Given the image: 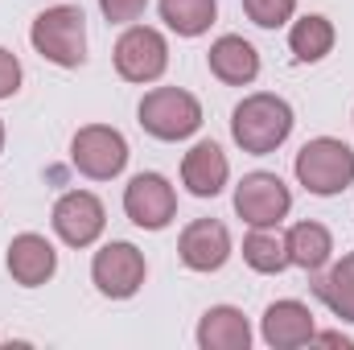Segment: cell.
<instances>
[{"mask_svg": "<svg viewBox=\"0 0 354 350\" xmlns=\"http://www.w3.org/2000/svg\"><path fill=\"white\" fill-rule=\"evenodd\" d=\"M198 347L202 350H248L252 347V326L243 309L235 305H210L198 322Z\"/></svg>", "mask_w": 354, "mask_h": 350, "instance_id": "16", "label": "cell"}, {"mask_svg": "<svg viewBox=\"0 0 354 350\" xmlns=\"http://www.w3.org/2000/svg\"><path fill=\"white\" fill-rule=\"evenodd\" d=\"M29 42L46 62H54L62 71L83 66L87 62V17H83V8L79 4H54V8L37 12L29 25Z\"/></svg>", "mask_w": 354, "mask_h": 350, "instance_id": "2", "label": "cell"}, {"mask_svg": "<svg viewBox=\"0 0 354 350\" xmlns=\"http://www.w3.org/2000/svg\"><path fill=\"white\" fill-rule=\"evenodd\" d=\"M50 223H54V235L66 248H91L103 235V227H107V210H103V202L91 190H66L54 202Z\"/></svg>", "mask_w": 354, "mask_h": 350, "instance_id": "10", "label": "cell"}, {"mask_svg": "<svg viewBox=\"0 0 354 350\" xmlns=\"http://www.w3.org/2000/svg\"><path fill=\"white\" fill-rule=\"evenodd\" d=\"M99 8H103V17L111 25H136L145 17L149 0H99Z\"/></svg>", "mask_w": 354, "mask_h": 350, "instance_id": "23", "label": "cell"}, {"mask_svg": "<svg viewBox=\"0 0 354 350\" xmlns=\"http://www.w3.org/2000/svg\"><path fill=\"white\" fill-rule=\"evenodd\" d=\"M292 174L317 198L346 194L354 185V149L338 136H313V140L301 145V153L292 161Z\"/></svg>", "mask_w": 354, "mask_h": 350, "instance_id": "3", "label": "cell"}, {"mask_svg": "<svg viewBox=\"0 0 354 350\" xmlns=\"http://www.w3.org/2000/svg\"><path fill=\"white\" fill-rule=\"evenodd\" d=\"M136 120L153 140L174 145V140H185V136H194L202 128V103L185 87H153L140 99Z\"/></svg>", "mask_w": 354, "mask_h": 350, "instance_id": "4", "label": "cell"}, {"mask_svg": "<svg viewBox=\"0 0 354 350\" xmlns=\"http://www.w3.org/2000/svg\"><path fill=\"white\" fill-rule=\"evenodd\" d=\"M313 293L326 301V309H330L334 317L354 322V252H346L330 272H322L317 284H313Z\"/></svg>", "mask_w": 354, "mask_h": 350, "instance_id": "19", "label": "cell"}, {"mask_svg": "<svg viewBox=\"0 0 354 350\" xmlns=\"http://www.w3.org/2000/svg\"><path fill=\"white\" fill-rule=\"evenodd\" d=\"M334 42H338L334 21L322 17V12H305V17H297L292 29H288V50H292L297 62H322V58L334 50Z\"/></svg>", "mask_w": 354, "mask_h": 350, "instance_id": "18", "label": "cell"}, {"mask_svg": "<svg viewBox=\"0 0 354 350\" xmlns=\"http://www.w3.org/2000/svg\"><path fill=\"white\" fill-rule=\"evenodd\" d=\"M292 103L284 95H272V91H252L235 103L231 111V136L243 153L252 157H268L276 153L288 136H292Z\"/></svg>", "mask_w": 354, "mask_h": 350, "instance_id": "1", "label": "cell"}, {"mask_svg": "<svg viewBox=\"0 0 354 350\" xmlns=\"http://www.w3.org/2000/svg\"><path fill=\"white\" fill-rule=\"evenodd\" d=\"M218 17V0H161V21L177 37H202Z\"/></svg>", "mask_w": 354, "mask_h": 350, "instance_id": "20", "label": "cell"}, {"mask_svg": "<svg viewBox=\"0 0 354 350\" xmlns=\"http://www.w3.org/2000/svg\"><path fill=\"white\" fill-rule=\"evenodd\" d=\"M115 75L124 83H157L169 66V42L153 25H128L111 50Z\"/></svg>", "mask_w": 354, "mask_h": 350, "instance_id": "6", "label": "cell"}, {"mask_svg": "<svg viewBox=\"0 0 354 350\" xmlns=\"http://www.w3.org/2000/svg\"><path fill=\"white\" fill-rule=\"evenodd\" d=\"M243 12H248V21L260 25V29H280V25L292 21L297 0H243Z\"/></svg>", "mask_w": 354, "mask_h": 350, "instance_id": "22", "label": "cell"}, {"mask_svg": "<svg viewBox=\"0 0 354 350\" xmlns=\"http://www.w3.org/2000/svg\"><path fill=\"white\" fill-rule=\"evenodd\" d=\"M145 276H149L145 252H140L136 243H128V239L103 243V248L95 252V260H91V280H95V288H99L103 297H111V301L136 297L140 284H145Z\"/></svg>", "mask_w": 354, "mask_h": 350, "instance_id": "7", "label": "cell"}, {"mask_svg": "<svg viewBox=\"0 0 354 350\" xmlns=\"http://www.w3.org/2000/svg\"><path fill=\"white\" fill-rule=\"evenodd\" d=\"M292 210V190L268 169L243 174V181L235 185V214L248 227H280Z\"/></svg>", "mask_w": 354, "mask_h": 350, "instance_id": "8", "label": "cell"}, {"mask_svg": "<svg viewBox=\"0 0 354 350\" xmlns=\"http://www.w3.org/2000/svg\"><path fill=\"white\" fill-rule=\"evenodd\" d=\"M243 260L252 272H264V276H276L288 264V248H284V235H276V227H252L248 239H243Z\"/></svg>", "mask_w": 354, "mask_h": 350, "instance_id": "21", "label": "cell"}, {"mask_svg": "<svg viewBox=\"0 0 354 350\" xmlns=\"http://www.w3.org/2000/svg\"><path fill=\"white\" fill-rule=\"evenodd\" d=\"M124 214L140 231H165L177 219V190L165 174H136L124 185Z\"/></svg>", "mask_w": 354, "mask_h": 350, "instance_id": "9", "label": "cell"}, {"mask_svg": "<svg viewBox=\"0 0 354 350\" xmlns=\"http://www.w3.org/2000/svg\"><path fill=\"white\" fill-rule=\"evenodd\" d=\"M284 248H288V264L292 268L322 272L330 264V256H334V235H330V227L305 219V223H292L284 231Z\"/></svg>", "mask_w": 354, "mask_h": 350, "instance_id": "17", "label": "cell"}, {"mask_svg": "<svg viewBox=\"0 0 354 350\" xmlns=\"http://www.w3.org/2000/svg\"><path fill=\"white\" fill-rule=\"evenodd\" d=\"M260 334L272 350H297L305 342H313L317 334V322H313V309L305 301H272L260 317Z\"/></svg>", "mask_w": 354, "mask_h": 350, "instance_id": "13", "label": "cell"}, {"mask_svg": "<svg viewBox=\"0 0 354 350\" xmlns=\"http://www.w3.org/2000/svg\"><path fill=\"white\" fill-rule=\"evenodd\" d=\"M227 177H231V161H227V153H223L214 140H198V145L181 157V185H185L194 198H214V194H223Z\"/></svg>", "mask_w": 354, "mask_h": 350, "instance_id": "15", "label": "cell"}, {"mask_svg": "<svg viewBox=\"0 0 354 350\" xmlns=\"http://www.w3.org/2000/svg\"><path fill=\"white\" fill-rule=\"evenodd\" d=\"M128 140L120 128L111 124H83L75 136H71V165L91 181H111V177L124 174L128 165Z\"/></svg>", "mask_w": 354, "mask_h": 350, "instance_id": "5", "label": "cell"}, {"mask_svg": "<svg viewBox=\"0 0 354 350\" xmlns=\"http://www.w3.org/2000/svg\"><path fill=\"white\" fill-rule=\"evenodd\" d=\"M206 66H210V75H214L218 83H227V87H252V83L260 79V50H256L248 37H239V33H223V37L210 46Z\"/></svg>", "mask_w": 354, "mask_h": 350, "instance_id": "14", "label": "cell"}, {"mask_svg": "<svg viewBox=\"0 0 354 350\" xmlns=\"http://www.w3.org/2000/svg\"><path fill=\"white\" fill-rule=\"evenodd\" d=\"M0 153H4V120H0Z\"/></svg>", "mask_w": 354, "mask_h": 350, "instance_id": "25", "label": "cell"}, {"mask_svg": "<svg viewBox=\"0 0 354 350\" xmlns=\"http://www.w3.org/2000/svg\"><path fill=\"white\" fill-rule=\"evenodd\" d=\"M177 256L189 272H218L231 260V231L218 219H194L181 239H177Z\"/></svg>", "mask_w": 354, "mask_h": 350, "instance_id": "12", "label": "cell"}, {"mask_svg": "<svg viewBox=\"0 0 354 350\" xmlns=\"http://www.w3.org/2000/svg\"><path fill=\"white\" fill-rule=\"evenodd\" d=\"M4 268H8V276H12L21 288H41V284H50L54 272H58V252H54V243H50L46 235L21 231V235H12V243H8V252H4Z\"/></svg>", "mask_w": 354, "mask_h": 350, "instance_id": "11", "label": "cell"}, {"mask_svg": "<svg viewBox=\"0 0 354 350\" xmlns=\"http://www.w3.org/2000/svg\"><path fill=\"white\" fill-rule=\"evenodd\" d=\"M21 79H25V71L17 62V54L0 46V99H12L21 91Z\"/></svg>", "mask_w": 354, "mask_h": 350, "instance_id": "24", "label": "cell"}]
</instances>
